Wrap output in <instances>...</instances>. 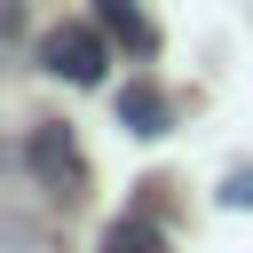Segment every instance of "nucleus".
<instances>
[{"mask_svg":"<svg viewBox=\"0 0 253 253\" xmlns=\"http://www.w3.org/2000/svg\"><path fill=\"white\" fill-rule=\"evenodd\" d=\"M103 63H111V32H103V24H55V32L40 40V71H47V79L95 87Z\"/></svg>","mask_w":253,"mask_h":253,"instance_id":"f257e3e1","label":"nucleus"},{"mask_svg":"<svg viewBox=\"0 0 253 253\" xmlns=\"http://www.w3.org/2000/svg\"><path fill=\"white\" fill-rule=\"evenodd\" d=\"M95 24H103L134 63H150V55H158V24L142 16V0H95Z\"/></svg>","mask_w":253,"mask_h":253,"instance_id":"20e7f679","label":"nucleus"},{"mask_svg":"<svg viewBox=\"0 0 253 253\" xmlns=\"http://www.w3.org/2000/svg\"><path fill=\"white\" fill-rule=\"evenodd\" d=\"M119 126L142 134V142H158V134L174 126V95H166L158 79H126V87H119Z\"/></svg>","mask_w":253,"mask_h":253,"instance_id":"7ed1b4c3","label":"nucleus"},{"mask_svg":"<svg viewBox=\"0 0 253 253\" xmlns=\"http://www.w3.org/2000/svg\"><path fill=\"white\" fill-rule=\"evenodd\" d=\"M103 253H166V221L150 206H134V213H119L103 229Z\"/></svg>","mask_w":253,"mask_h":253,"instance_id":"39448f33","label":"nucleus"},{"mask_svg":"<svg viewBox=\"0 0 253 253\" xmlns=\"http://www.w3.org/2000/svg\"><path fill=\"white\" fill-rule=\"evenodd\" d=\"M24 166H32V182L55 190V198H79V190H87V158H79V142H71L63 119H40V126L24 134Z\"/></svg>","mask_w":253,"mask_h":253,"instance_id":"f03ea898","label":"nucleus"},{"mask_svg":"<svg viewBox=\"0 0 253 253\" xmlns=\"http://www.w3.org/2000/svg\"><path fill=\"white\" fill-rule=\"evenodd\" d=\"M221 206H253V174H229L221 182Z\"/></svg>","mask_w":253,"mask_h":253,"instance_id":"423d86ee","label":"nucleus"}]
</instances>
